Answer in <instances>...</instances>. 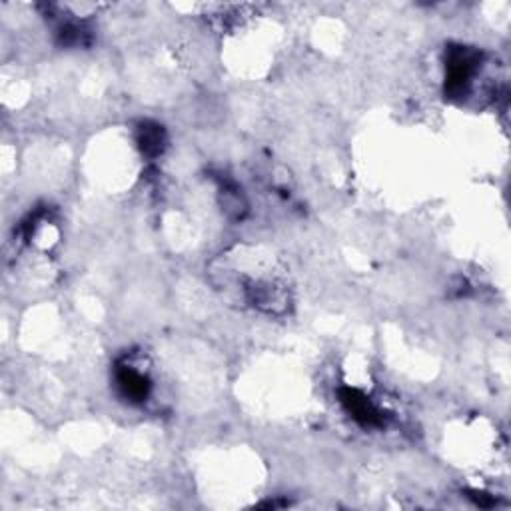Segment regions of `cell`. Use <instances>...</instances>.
I'll return each instance as SVG.
<instances>
[{
  "label": "cell",
  "instance_id": "6da1fadb",
  "mask_svg": "<svg viewBox=\"0 0 511 511\" xmlns=\"http://www.w3.org/2000/svg\"><path fill=\"white\" fill-rule=\"evenodd\" d=\"M120 386L124 388V392L128 393L130 397H136V400H142L146 397V392H148V383L146 380L138 374V372H134V369H124L122 374H120Z\"/></svg>",
  "mask_w": 511,
  "mask_h": 511
}]
</instances>
